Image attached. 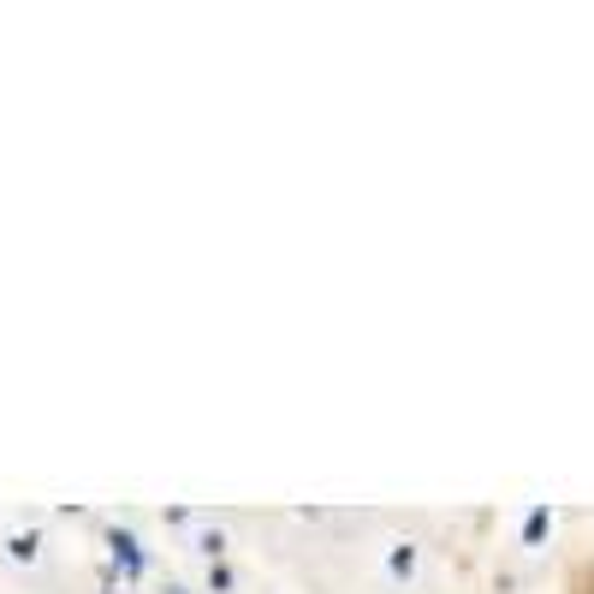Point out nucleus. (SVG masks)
<instances>
[{"label": "nucleus", "instance_id": "obj_3", "mask_svg": "<svg viewBox=\"0 0 594 594\" xmlns=\"http://www.w3.org/2000/svg\"><path fill=\"white\" fill-rule=\"evenodd\" d=\"M172 594H184V589H172Z\"/></svg>", "mask_w": 594, "mask_h": 594}, {"label": "nucleus", "instance_id": "obj_2", "mask_svg": "<svg viewBox=\"0 0 594 594\" xmlns=\"http://www.w3.org/2000/svg\"><path fill=\"white\" fill-rule=\"evenodd\" d=\"M541 535H547V512H535L529 524H524V541H541Z\"/></svg>", "mask_w": 594, "mask_h": 594}, {"label": "nucleus", "instance_id": "obj_1", "mask_svg": "<svg viewBox=\"0 0 594 594\" xmlns=\"http://www.w3.org/2000/svg\"><path fill=\"white\" fill-rule=\"evenodd\" d=\"M113 553H120V564H125V571H143V553H137V541H132V535H113Z\"/></svg>", "mask_w": 594, "mask_h": 594}]
</instances>
